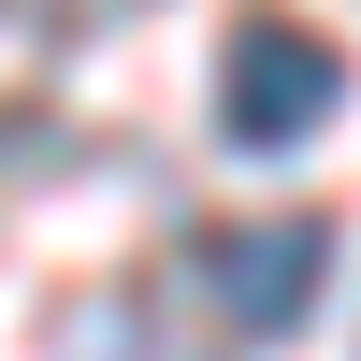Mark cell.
I'll return each mask as SVG.
<instances>
[{
    "label": "cell",
    "mask_w": 361,
    "mask_h": 361,
    "mask_svg": "<svg viewBox=\"0 0 361 361\" xmlns=\"http://www.w3.org/2000/svg\"><path fill=\"white\" fill-rule=\"evenodd\" d=\"M333 102H347V58L318 44L304 15H246V29L217 44V130L260 145V159H275V145H304Z\"/></svg>",
    "instance_id": "1"
},
{
    "label": "cell",
    "mask_w": 361,
    "mask_h": 361,
    "mask_svg": "<svg viewBox=\"0 0 361 361\" xmlns=\"http://www.w3.org/2000/svg\"><path fill=\"white\" fill-rule=\"evenodd\" d=\"M318 275H333V231L318 217H246V231H202V289H217L231 333H304Z\"/></svg>",
    "instance_id": "2"
}]
</instances>
